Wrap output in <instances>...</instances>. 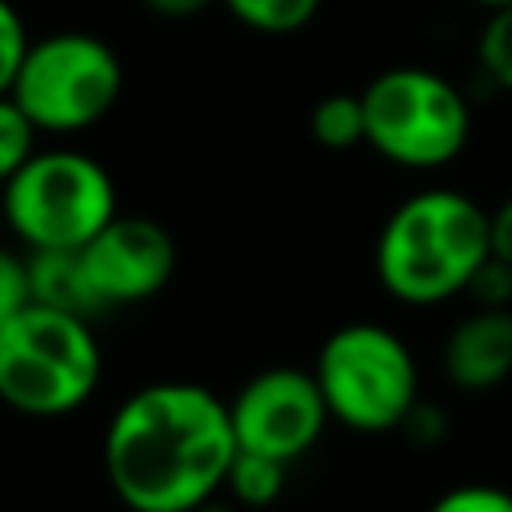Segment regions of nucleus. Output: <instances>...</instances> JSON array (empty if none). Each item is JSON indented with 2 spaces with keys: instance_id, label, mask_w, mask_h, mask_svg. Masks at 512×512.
<instances>
[{
  "instance_id": "1",
  "label": "nucleus",
  "mask_w": 512,
  "mask_h": 512,
  "mask_svg": "<svg viewBox=\"0 0 512 512\" xmlns=\"http://www.w3.org/2000/svg\"><path fill=\"white\" fill-rule=\"evenodd\" d=\"M232 456L228 400L192 380L136 388L104 428V472L128 512H196L224 492Z\"/></svg>"
},
{
  "instance_id": "2",
  "label": "nucleus",
  "mask_w": 512,
  "mask_h": 512,
  "mask_svg": "<svg viewBox=\"0 0 512 512\" xmlns=\"http://www.w3.org/2000/svg\"><path fill=\"white\" fill-rule=\"evenodd\" d=\"M488 256V212L456 188H428L384 220L376 276L392 300L432 308L460 296Z\"/></svg>"
},
{
  "instance_id": "3",
  "label": "nucleus",
  "mask_w": 512,
  "mask_h": 512,
  "mask_svg": "<svg viewBox=\"0 0 512 512\" xmlns=\"http://www.w3.org/2000/svg\"><path fill=\"white\" fill-rule=\"evenodd\" d=\"M0 216L24 252H80L116 216V184L88 152L36 148L0 188Z\"/></svg>"
},
{
  "instance_id": "4",
  "label": "nucleus",
  "mask_w": 512,
  "mask_h": 512,
  "mask_svg": "<svg viewBox=\"0 0 512 512\" xmlns=\"http://www.w3.org/2000/svg\"><path fill=\"white\" fill-rule=\"evenodd\" d=\"M100 344L84 316L28 304L0 328V400L24 416H68L100 384Z\"/></svg>"
},
{
  "instance_id": "5",
  "label": "nucleus",
  "mask_w": 512,
  "mask_h": 512,
  "mask_svg": "<svg viewBox=\"0 0 512 512\" xmlns=\"http://www.w3.org/2000/svg\"><path fill=\"white\" fill-rule=\"evenodd\" d=\"M364 104V144L396 168L432 172L452 164L472 132V112L464 92L420 64H396L368 80Z\"/></svg>"
},
{
  "instance_id": "6",
  "label": "nucleus",
  "mask_w": 512,
  "mask_h": 512,
  "mask_svg": "<svg viewBox=\"0 0 512 512\" xmlns=\"http://www.w3.org/2000/svg\"><path fill=\"white\" fill-rule=\"evenodd\" d=\"M312 376L328 416L352 432H392L420 400V372L408 344L372 320H352L328 332Z\"/></svg>"
},
{
  "instance_id": "7",
  "label": "nucleus",
  "mask_w": 512,
  "mask_h": 512,
  "mask_svg": "<svg viewBox=\"0 0 512 512\" xmlns=\"http://www.w3.org/2000/svg\"><path fill=\"white\" fill-rule=\"evenodd\" d=\"M124 68L112 44L92 32H48L28 44L12 84V100L36 132L76 136L100 124L120 100Z\"/></svg>"
},
{
  "instance_id": "8",
  "label": "nucleus",
  "mask_w": 512,
  "mask_h": 512,
  "mask_svg": "<svg viewBox=\"0 0 512 512\" xmlns=\"http://www.w3.org/2000/svg\"><path fill=\"white\" fill-rule=\"evenodd\" d=\"M236 448L272 460H300L332 424L320 384L304 368H264L228 400Z\"/></svg>"
},
{
  "instance_id": "9",
  "label": "nucleus",
  "mask_w": 512,
  "mask_h": 512,
  "mask_svg": "<svg viewBox=\"0 0 512 512\" xmlns=\"http://www.w3.org/2000/svg\"><path fill=\"white\" fill-rule=\"evenodd\" d=\"M80 260L100 308H120L164 292V284L176 272V244L164 224L116 212L80 248Z\"/></svg>"
},
{
  "instance_id": "10",
  "label": "nucleus",
  "mask_w": 512,
  "mask_h": 512,
  "mask_svg": "<svg viewBox=\"0 0 512 512\" xmlns=\"http://www.w3.org/2000/svg\"><path fill=\"white\" fill-rule=\"evenodd\" d=\"M444 376L460 392H492L512 376V308H472L440 348Z\"/></svg>"
},
{
  "instance_id": "11",
  "label": "nucleus",
  "mask_w": 512,
  "mask_h": 512,
  "mask_svg": "<svg viewBox=\"0 0 512 512\" xmlns=\"http://www.w3.org/2000/svg\"><path fill=\"white\" fill-rule=\"evenodd\" d=\"M28 288H32V304L56 312H72L84 320L104 312L88 284L80 252H28Z\"/></svg>"
},
{
  "instance_id": "12",
  "label": "nucleus",
  "mask_w": 512,
  "mask_h": 512,
  "mask_svg": "<svg viewBox=\"0 0 512 512\" xmlns=\"http://www.w3.org/2000/svg\"><path fill=\"white\" fill-rule=\"evenodd\" d=\"M284 484H288V464L284 460H272V456H260V452H244V448H236V456L228 464V476H224V492L240 508L276 504Z\"/></svg>"
},
{
  "instance_id": "13",
  "label": "nucleus",
  "mask_w": 512,
  "mask_h": 512,
  "mask_svg": "<svg viewBox=\"0 0 512 512\" xmlns=\"http://www.w3.org/2000/svg\"><path fill=\"white\" fill-rule=\"evenodd\" d=\"M308 132L320 148L344 152L364 144V104L360 92H328L324 100L312 104L308 112Z\"/></svg>"
},
{
  "instance_id": "14",
  "label": "nucleus",
  "mask_w": 512,
  "mask_h": 512,
  "mask_svg": "<svg viewBox=\"0 0 512 512\" xmlns=\"http://www.w3.org/2000/svg\"><path fill=\"white\" fill-rule=\"evenodd\" d=\"M244 28L264 36H292L320 12L324 0H220Z\"/></svg>"
},
{
  "instance_id": "15",
  "label": "nucleus",
  "mask_w": 512,
  "mask_h": 512,
  "mask_svg": "<svg viewBox=\"0 0 512 512\" xmlns=\"http://www.w3.org/2000/svg\"><path fill=\"white\" fill-rule=\"evenodd\" d=\"M476 60H480V72L496 88L512 92V4L488 12V20L476 36Z\"/></svg>"
},
{
  "instance_id": "16",
  "label": "nucleus",
  "mask_w": 512,
  "mask_h": 512,
  "mask_svg": "<svg viewBox=\"0 0 512 512\" xmlns=\"http://www.w3.org/2000/svg\"><path fill=\"white\" fill-rule=\"evenodd\" d=\"M36 128L32 120L20 112V104L12 96H0V188L24 168V160L36 152Z\"/></svg>"
},
{
  "instance_id": "17",
  "label": "nucleus",
  "mask_w": 512,
  "mask_h": 512,
  "mask_svg": "<svg viewBox=\"0 0 512 512\" xmlns=\"http://www.w3.org/2000/svg\"><path fill=\"white\" fill-rule=\"evenodd\" d=\"M28 28H24V16L16 12L12 0H0V96L12 92L16 84V72L24 64V52H28Z\"/></svg>"
},
{
  "instance_id": "18",
  "label": "nucleus",
  "mask_w": 512,
  "mask_h": 512,
  "mask_svg": "<svg viewBox=\"0 0 512 512\" xmlns=\"http://www.w3.org/2000/svg\"><path fill=\"white\" fill-rule=\"evenodd\" d=\"M32 304V288H28V252H16L8 244H0V328L24 312Z\"/></svg>"
},
{
  "instance_id": "19",
  "label": "nucleus",
  "mask_w": 512,
  "mask_h": 512,
  "mask_svg": "<svg viewBox=\"0 0 512 512\" xmlns=\"http://www.w3.org/2000/svg\"><path fill=\"white\" fill-rule=\"evenodd\" d=\"M428 512H512V492L496 484H460L440 492Z\"/></svg>"
},
{
  "instance_id": "20",
  "label": "nucleus",
  "mask_w": 512,
  "mask_h": 512,
  "mask_svg": "<svg viewBox=\"0 0 512 512\" xmlns=\"http://www.w3.org/2000/svg\"><path fill=\"white\" fill-rule=\"evenodd\" d=\"M464 296H472L476 308H512V268L504 260L488 256L476 268V276L468 280Z\"/></svg>"
},
{
  "instance_id": "21",
  "label": "nucleus",
  "mask_w": 512,
  "mask_h": 512,
  "mask_svg": "<svg viewBox=\"0 0 512 512\" xmlns=\"http://www.w3.org/2000/svg\"><path fill=\"white\" fill-rule=\"evenodd\" d=\"M488 252L512 268V196L488 212Z\"/></svg>"
},
{
  "instance_id": "22",
  "label": "nucleus",
  "mask_w": 512,
  "mask_h": 512,
  "mask_svg": "<svg viewBox=\"0 0 512 512\" xmlns=\"http://www.w3.org/2000/svg\"><path fill=\"white\" fill-rule=\"evenodd\" d=\"M148 12H156V16H168V20H184V16H196V12H204V8H212V4H220V0H140Z\"/></svg>"
},
{
  "instance_id": "23",
  "label": "nucleus",
  "mask_w": 512,
  "mask_h": 512,
  "mask_svg": "<svg viewBox=\"0 0 512 512\" xmlns=\"http://www.w3.org/2000/svg\"><path fill=\"white\" fill-rule=\"evenodd\" d=\"M476 8H484V12H496V8H508L512 0H472Z\"/></svg>"
}]
</instances>
